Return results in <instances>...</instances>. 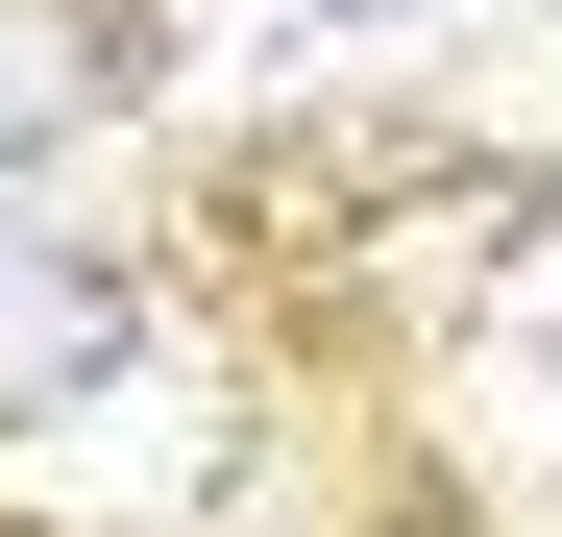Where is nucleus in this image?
Here are the masks:
<instances>
[{"mask_svg": "<svg viewBox=\"0 0 562 537\" xmlns=\"http://www.w3.org/2000/svg\"><path fill=\"white\" fill-rule=\"evenodd\" d=\"M147 73H171L147 0H0V171H49L74 123H123Z\"/></svg>", "mask_w": 562, "mask_h": 537, "instance_id": "obj_1", "label": "nucleus"}, {"mask_svg": "<svg viewBox=\"0 0 562 537\" xmlns=\"http://www.w3.org/2000/svg\"><path fill=\"white\" fill-rule=\"evenodd\" d=\"M123 342H147V268H74V244H0V415L99 391Z\"/></svg>", "mask_w": 562, "mask_h": 537, "instance_id": "obj_2", "label": "nucleus"}, {"mask_svg": "<svg viewBox=\"0 0 562 537\" xmlns=\"http://www.w3.org/2000/svg\"><path fill=\"white\" fill-rule=\"evenodd\" d=\"M538 342H562V318H538Z\"/></svg>", "mask_w": 562, "mask_h": 537, "instance_id": "obj_3", "label": "nucleus"}]
</instances>
